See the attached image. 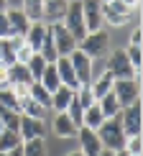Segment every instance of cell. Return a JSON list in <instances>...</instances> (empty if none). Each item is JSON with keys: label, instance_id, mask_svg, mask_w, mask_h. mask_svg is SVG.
I'll use <instances>...</instances> for the list:
<instances>
[{"label": "cell", "instance_id": "6da1fadb", "mask_svg": "<svg viewBox=\"0 0 143 156\" xmlns=\"http://www.w3.org/2000/svg\"><path fill=\"white\" fill-rule=\"evenodd\" d=\"M95 133H97V138H100L102 148H107V151H120V148H125L128 136H125V131H123V126H120L118 118L102 120V126L97 128Z\"/></svg>", "mask_w": 143, "mask_h": 156}, {"label": "cell", "instance_id": "7a4b0ae2", "mask_svg": "<svg viewBox=\"0 0 143 156\" xmlns=\"http://www.w3.org/2000/svg\"><path fill=\"white\" fill-rule=\"evenodd\" d=\"M77 49L84 51V54L89 56V59H105L107 56V49H110V34L107 31H92V34H87L82 38L79 44H77Z\"/></svg>", "mask_w": 143, "mask_h": 156}, {"label": "cell", "instance_id": "3957f363", "mask_svg": "<svg viewBox=\"0 0 143 156\" xmlns=\"http://www.w3.org/2000/svg\"><path fill=\"white\" fill-rule=\"evenodd\" d=\"M61 26L72 34V38H74L77 44L87 36V26H84V16H82V3H79V0H69Z\"/></svg>", "mask_w": 143, "mask_h": 156}, {"label": "cell", "instance_id": "277c9868", "mask_svg": "<svg viewBox=\"0 0 143 156\" xmlns=\"http://www.w3.org/2000/svg\"><path fill=\"white\" fill-rule=\"evenodd\" d=\"M105 72L113 74V80H138V77H135L133 64L128 62V56H125V49L110 51L107 64H105Z\"/></svg>", "mask_w": 143, "mask_h": 156}, {"label": "cell", "instance_id": "5b68a950", "mask_svg": "<svg viewBox=\"0 0 143 156\" xmlns=\"http://www.w3.org/2000/svg\"><path fill=\"white\" fill-rule=\"evenodd\" d=\"M118 120L123 126V131H125V136L131 138V136H141L143 131V118H141V100L131 102V105H125L118 113Z\"/></svg>", "mask_w": 143, "mask_h": 156}, {"label": "cell", "instance_id": "8992f818", "mask_svg": "<svg viewBox=\"0 0 143 156\" xmlns=\"http://www.w3.org/2000/svg\"><path fill=\"white\" fill-rule=\"evenodd\" d=\"M131 8H128L125 3H120V0H107V3H102V21L107 26H113V28H120V26H125L131 21Z\"/></svg>", "mask_w": 143, "mask_h": 156}, {"label": "cell", "instance_id": "52a82bcc", "mask_svg": "<svg viewBox=\"0 0 143 156\" xmlns=\"http://www.w3.org/2000/svg\"><path fill=\"white\" fill-rule=\"evenodd\" d=\"M113 95L118 97L120 108L141 100V82L138 80H115L113 82Z\"/></svg>", "mask_w": 143, "mask_h": 156}, {"label": "cell", "instance_id": "ba28073f", "mask_svg": "<svg viewBox=\"0 0 143 156\" xmlns=\"http://www.w3.org/2000/svg\"><path fill=\"white\" fill-rule=\"evenodd\" d=\"M49 36H51V41H54L56 54H59V56H69L72 51L77 49V41L72 38V34L64 28L61 23H51L49 26Z\"/></svg>", "mask_w": 143, "mask_h": 156}, {"label": "cell", "instance_id": "9c48e42d", "mask_svg": "<svg viewBox=\"0 0 143 156\" xmlns=\"http://www.w3.org/2000/svg\"><path fill=\"white\" fill-rule=\"evenodd\" d=\"M69 62H72V69H74V74H77V82H79V87L82 84H89L92 82V59H89L84 51L79 49H74L69 54Z\"/></svg>", "mask_w": 143, "mask_h": 156}, {"label": "cell", "instance_id": "30bf717a", "mask_svg": "<svg viewBox=\"0 0 143 156\" xmlns=\"http://www.w3.org/2000/svg\"><path fill=\"white\" fill-rule=\"evenodd\" d=\"M82 3V16H84V26H87V34L102 28V0H79Z\"/></svg>", "mask_w": 143, "mask_h": 156}, {"label": "cell", "instance_id": "8fae6325", "mask_svg": "<svg viewBox=\"0 0 143 156\" xmlns=\"http://www.w3.org/2000/svg\"><path fill=\"white\" fill-rule=\"evenodd\" d=\"M77 141H79V151L84 156H100L102 151V144H100V138H97V133L92 131V128H79L77 131Z\"/></svg>", "mask_w": 143, "mask_h": 156}, {"label": "cell", "instance_id": "7c38bea8", "mask_svg": "<svg viewBox=\"0 0 143 156\" xmlns=\"http://www.w3.org/2000/svg\"><path fill=\"white\" fill-rule=\"evenodd\" d=\"M21 141H33V138H44L46 136V123L38 118H28V115H21Z\"/></svg>", "mask_w": 143, "mask_h": 156}, {"label": "cell", "instance_id": "4fadbf2b", "mask_svg": "<svg viewBox=\"0 0 143 156\" xmlns=\"http://www.w3.org/2000/svg\"><path fill=\"white\" fill-rule=\"evenodd\" d=\"M54 67H56L59 82L64 84V87H69V90H79V82H77V74H74V69H72V62H69V56H56Z\"/></svg>", "mask_w": 143, "mask_h": 156}, {"label": "cell", "instance_id": "5bb4252c", "mask_svg": "<svg viewBox=\"0 0 143 156\" xmlns=\"http://www.w3.org/2000/svg\"><path fill=\"white\" fill-rule=\"evenodd\" d=\"M5 16H8V26H10V36H18L23 38L26 34H28L31 28V21L26 18V13L21 8H13V10H5Z\"/></svg>", "mask_w": 143, "mask_h": 156}, {"label": "cell", "instance_id": "9a60e30c", "mask_svg": "<svg viewBox=\"0 0 143 156\" xmlns=\"http://www.w3.org/2000/svg\"><path fill=\"white\" fill-rule=\"evenodd\" d=\"M69 0H44V23H61L64 21V13H67Z\"/></svg>", "mask_w": 143, "mask_h": 156}, {"label": "cell", "instance_id": "2e32d148", "mask_svg": "<svg viewBox=\"0 0 143 156\" xmlns=\"http://www.w3.org/2000/svg\"><path fill=\"white\" fill-rule=\"evenodd\" d=\"M5 80H8V87H13V84H33V77H31L28 72V67L21 62H16V64H10V67H5Z\"/></svg>", "mask_w": 143, "mask_h": 156}, {"label": "cell", "instance_id": "e0dca14e", "mask_svg": "<svg viewBox=\"0 0 143 156\" xmlns=\"http://www.w3.org/2000/svg\"><path fill=\"white\" fill-rule=\"evenodd\" d=\"M51 128H54V133L59 136V138H77V131H79V128L69 120L67 113H56V118L51 120Z\"/></svg>", "mask_w": 143, "mask_h": 156}, {"label": "cell", "instance_id": "ac0fdd59", "mask_svg": "<svg viewBox=\"0 0 143 156\" xmlns=\"http://www.w3.org/2000/svg\"><path fill=\"white\" fill-rule=\"evenodd\" d=\"M46 34H49V26L44 21H36V23H31L28 34H26L23 38H26V44H28L33 51H38V46H41V41L46 38Z\"/></svg>", "mask_w": 143, "mask_h": 156}, {"label": "cell", "instance_id": "d6986e66", "mask_svg": "<svg viewBox=\"0 0 143 156\" xmlns=\"http://www.w3.org/2000/svg\"><path fill=\"white\" fill-rule=\"evenodd\" d=\"M72 97H74V90H69V87H64V84H61L59 90H54V92H51V110L64 113V110L69 108Z\"/></svg>", "mask_w": 143, "mask_h": 156}, {"label": "cell", "instance_id": "ffe728a7", "mask_svg": "<svg viewBox=\"0 0 143 156\" xmlns=\"http://www.w3.org/2000/svg\"><path fill=\"white\" fill-rule=\"evenodd\" d=\"M113 74L110 72H102L97 80L89 82V90H92V95H95V100H100V97H105L107 92H113Z\"/></svg>", "mask_w": 143, "mask_h": 156}, {"label": "cell", "instance_id": "44dd1931", "mask_svg": "<svg viewBox=\"0 0 143 156\" xmlns=\"http://www.w3.org/2000/svg\"><path fill=\"white\" fill-rule=\"evenodd\" d=\"M97 105H100V110H102V115H105V120L107 118H118V113H120V102H118V97H115L113 92H107L105 97H100L97 100Z\"/></svg>", "mask_w": 143, "mask_h": 156}, {"label": "cell", "instance_id": "7402d4cb", "mask_svg": "<svg viewBox=\"0 0 143 156\" xmlns=\"http://www.w3.org/2000/svg\"><path fill=\"white\" fill-rule=\"evenodd\" d=\"M102 120H105V115H102V110H100V105H89L87 110H84V115H82V126L84 128H92V131H97V128L102 126Z\"/></svg>", "mask_w": 143, "mask_h": 156}, {"label": "cell", "instance_id": "603a6c76", "mask_svg": "<svg viewBox=\"0 0 143 156\" xmlns=\"http://www.w3.org/2000/svg\"><path fill=\"white\" fill-rule=\"evenodd\" d=\"M28 97H31V100H36L44 110H49V108H51V92L44 87L41 82H33V84L28 87Z\"/></svg>", "mask_w": 143, "mask_h": 156}, {"label": "cell", "instance_id": "cb8c5ba5", "mask_svg": "<svg viewBox=\"0 0 143 156\" xmlns=\"http://www.w3.org/2000/svg\"><path fill=\"white\" fill-rule=\"evenodd\" d=\"M18 108H21V115H28V118H38V120H44V115H46V110L38 105L36 100H31V97H23V100H18Z\"/></svg>", "mask_w": 143, "mask_h": 156}, {"label": "cell", "instance_id": "d4e9b609", "mask_svg": "<svg viewBox=\"0 0 143 156\" xmlns=\"http://www.w3.org/2000/svg\"><path fill=\"white\" fill-rule=\"evenodd\" d=\"M26 13V18H28L31 23H36V21H44V0H23V8Z\"/></svg>", "mask_w": 143, "mask_h": 156}, {"label": "cell", "instance_id": "484cf974", "mask_svg": "<svg viewBox=\"0 0 143 156\" xmlns=\"http://www.w3.org/2000/svg\"><path fill=\"white\" fill-rule=\"evenodd\" d=\"M38 82H41L44 87L49 90V92H54V90H59V87H61L59 74H56V67H54V64H46V69H44V74L38 77Z\"/></svg>", "mask_w": 143, "mask_h": 156}, {"label": "cell", "instance_id": "4316f807", "mask_svg": "<svg viewBox=\"0 0 143 156\" xmlns=\"http://www.w3.org/2000/svg\"><path fill=\"white\" fill-rule=\"evenodd\" d=\"M23 141H21V133L18 131H8L5 128L3 133H0V154H8L10 148H16V146H21Z\"/></svg>", "mask_w": 143, "mask_h": 156}, {"label": "cell", "instance_id": "83f0119b", "mask_svg": "<svg viewBox=\"0 0 143 156\" xmlns=\"http://www.w3.org/2000/svg\"><path fill=\"white\" fill-rule=\"evenodd\" d=\"M125 56H128V62L133 64V69H135V77L141 80V64H143V49L141 46H131L128 44L125 46Z\"/></svg>", "mask_w": 143, "mask_h": 156}, {"label": "cell", "instance_id": "f1b7e54d", "mask_svg": "<svg viewBox=\"0 0 143 156\" xmlns=\"http://www.w3.org/2000/svg\"><path fill=\"white\" fill-rule=\"evenodd\" d=\"M0 110H16V113H21V108H18V97L13 95L10 87L0 90Z\"/></svg>", "mask_w": 143, "mask_h": 156}, {"label": "cell", "instance_id": "f546056e", "mask_svg": "<svg viewBox=\"0 0 143 156\" xmlns=\"http://www.w3.org/2000/svg\"><path fill=\"white\" fill-rule=\"evenodd\" d=\"M26 67H28L31 77H33V82H38V77H41V74H44V69H46V62H44V56L36 51V54L31 56L28 62H26Z\"/></svg>", "mask_w": 143, "mask_h": 156}, {"label": "cell", "instance_id": "4dcf8cb0", "mask_svg": "<svg viewBox=\"0 0 143 156\" xmlns=\"http://www.w3.org/2000/svg\"><path fill=\"white\" fill-rule=\"evenodd\" d=\"M38 54L44 56V62H46V64H54L56 56H59V54H56V46H54V41H51L49 34H46V38L41 41V46H38Z\"/></svg>", "mask_w": 143, "mask_h": 156}, {"label": "cell", "instance_id": "1f68e13d", "mask_svg": "<svg viewBox=\"0 0 143 156\" xmlns=\"http://www.w3.org/2000/svg\"><path fill=\"white\" fill-rule=\"evenodd\" d=\"M23 156H46V144H44V138L23 141Z\"/></svg>", "mask_w": 143, "mask_h": 156}, {"label": "cell", "instance_id": "d6a6232c", "mask_svg": "<svg viewBox=\"0 0 143 156\" xmlns=\"http://www.w3.org/2000/svg\"><path fill=\"white\" fill-rule=\"evenodd\" d=\"M0 120H3V126L8 131H18L21 128V113H16V110H0Z\"/></svg>", "mask_w": 143, "mask_h": 156}, {"label": "cell", "instance_id": "836d02e7", "mask_svg": "<svg viewBox=\"0 0 143 156\" xmlns=\"http://www.w3.org/2000/svg\"><path fill=\"white\" fill-rule=\"evenodd\" d=\"M64 113L69 115V120L74 123L77 128H82V115H84V110H82V105H79V100H77V97H72V102H69V108L64 110Z\"/></svg>", "mask_w": 143, "mask_h": 156}, {"label": "cell", "instance_id": "e575fe53", "mask_svg": "<svg viewBox=\"0 0 143 156\" xmlns=\"http://www.w3.org/2000/svg\"><path fill=\"white\" fill-rule=\"evenodd\" d=\"M36 51L28 46V44H26V38H18V44H16V62H21V64H26L31 59V56H33Z\"/></svg>", "mask_w": 143, "mask_h": 156}, {"label": "cell", "instance_id": "d590c367", "mask_svg": "<svg viewBox=\"0 0 143 156\" xmlns=\"http://www.w3.org/2000/svg\"><path fill=\"white\" fill-rule=\"evenodd\" d=\"M125 151L131 156H141L143 154V138L141 136H131V138L125 141Z\"/></svg>", "mask_w": 143, "mask_h": 156}, {"label": "cell", "instance_id": "8d00e7d4", "mask_svg": "<svg viewBox=\"0 0 143 156\" xmlns=\"http://www.w3.org/2000/svg\"><path fill=\"white\" fill-rule=\"evenodd\" d=\"M0 38H10V26H8V16L0 13Z\"/></svg>", "mask_w": 143, "mask_h": 156}, {"label": "cell", "instance_id": "74e56055", "mask_svg": "<svg viewBox=\"0 0 143 156\" xmlns=\"http://www.w3.org/2000/svg\"><path fill=\"white\" fill-rule=\"evenodd\" d=\"M141 44H143V31L135 28L133 34H131V46H141Z\"/></svg>", "mask_w": 143, "mask_h": 156}, {"label": "cell", "instance_id": "f35d334b", "mask_svg": "<svg viewBox=\"0 0 143 156\" xmlns=\"http://www.w3.org/2000/svg\"><path fill=\"white\" fill-rule=\"evenodd\" d=\"M3 87H8V80H5V67L0 64V90Z\"/></svg>", "mask_w": 143, "mask_h": 156}, {"label": "cell", "instance_id": "ab89813d", "mask_svg": "<svg viewBox=\"0 0 143 156\" xmlns=\"http://www.w3.org/2000/svg\"><path fill=\"white\" fill-rule=\"evenodd\" d=\"M5 156H23V144H21V146H16V148H10Z\"/></svg>", "mask_w": 143, "mask_h": 156}, {"label": "cell", "instance_id": "60d3db41", "mask_svg": "<svg viewBox=\"0 0 143 156\" xmlns=\"http://www.w3.org/2000/svg\"><path fill=\"white\" fill-rule=\"evenodd\" d=\"M120 3H125V5H128V8H131V10H133V8H138V3H141V0H120Z\"/></svg>", "mask_w": 143, "mask_h": 156}, {"label": "cell", "instance_id": "b9f144b4", "mask_svg": "<svg viewBox=\"0 0 143 156\" xmlns=\"http://www.w3.org/2000/svg\"><path fill=\"white\" fill-rule=\"evenodd\" d=\"M8 10V0H0V13H5Z\"/></svg>", "mask_w": 143, "mask_h": 156}, {"label": "cell", "instance_id": "7bdbcfd3", "mask_svg": "<svg viewBox=\"0 0 143 156\" xmlns=\"http://www.w3.org/2000/svg\"><path fill=\"white\" fill-rule=\"evenodd\" d=\"M100 156H115V151H107V148H102V151H100Z\"/></svg>", "mask_w": 143, "mask_h": 156}, {"label": "cell", "instance_id": "ee69618b", "mask_svg": "<svg viewBox=\"0 0 143 156\" xmlns=\"http://www.w3.org/2000/svg\"><path fill=\"white\" fill-rule=\"evenodd\" d=\"M115 156H131V154H128L125 148H120V151H115Z\"/></svg>", "mask_w": 143, "mask_h": 156}, {"label": "cell", "instance_id": "f6af8a7d", "mask_svg": "<svg viewBox=\"0 0 143 156\" xmlns=\"http://www.w3.org/2000/svg\"><path fill=\"white\" fill-rule=\"evenodd\" d=\"M67 156H84V154H82V151H69Z\"/></svg>", "mask_w": 143, "mask_h": 156}, {"label": "cell", "instance_id": "bcb514c9", "mask_svg": "<svg viewBox=\"0 0 143 156\" xmlns=\"http://www.w3.org/2000/svg\"><path fill=\"white\" fill-rule=\"evenodd\" d=\"M0 62H3V38H0Z\"/></svg>", "mask_w": 143, "mask_h": 156}, {"label": "cell", "instance_id": "7dc6e473", "mask_svg": "<svg viewBox=\"0 0 143 156\" xmlns=\"http://www.w3.org/2000/svg\"><path fill=\"white\" fill-rule=\"evenodd\" d=\"M3 131H5V126H3V120H0V133H3Z\"/></svg>", "mask_w": 143, "mask_h": 156}, {"label": "cell", "instance_id": "c3c4849f", "mask_svg": "<svg viewBox=\"0 0 143 156\" xmlns=\"http://www.w3.org/2000/svg\"><path fill=\"white\" fill-rule=\"evenodd\" d=\"M102 3H107V0H102Z\"/></svg>", "mask_w": 143, "mask_h": 156}, {"label": "cell", "instance_id": "681fc988", "mask_svg": "<svg viewBox=\"0 0 143 156\" xmlns=\"http://www.w3.org/2000/svg\"><path fill=\"white\" fill-rule=\"evenodd\" d=\"M0 156H5V154H0Z\"/></svg>", "mask_w": 143, "mask_h": 156}]
</instances>
